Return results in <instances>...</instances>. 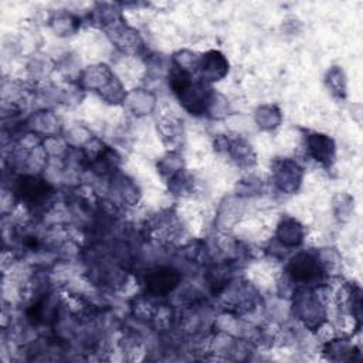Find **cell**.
I'll return each mask as SVG.
<instances>
[{
    "instance_id": "2",
    "label": "cell",
    "mask_w": 363,
    "mask_h": 363,
    "mask_svg": "<svg viewBox=\"0 0 363 363\" xmlns=\"http://www.w3.org/2000/svg\"><path fill=\"white\" fill-rule=\"evenodd\" d=\"M289 272L294 279L306 282L318 277L319 265L313 257L308 254H299L292 258L289 264Z\"/></svg>"
},
{
    "instance_id": "1",
    "label": "cell",
    "mask_w": 363,
    "mask_h": 363,
    "mask_svg": "<svg viewBox=\"0 0 363 363\" xmlns=\"http://www.w3.org/2000/svg\"><path fill=\"white\" fill-rule=\"evenodd\" d=\"M145 281H146V288L150 294L166 295L177 286L180 281V275L173 268L159 267L149 271Z\"/></svg>"
},
{
    "instance_id": "3",
    "label": "cell",
    "mask_w": 363,
    "mask_h": 363,
    "mask_svg": "<svg viewBox=\"0 0 363 363\" xmlns=\"http://www.w3.org/2000/svg\"><path fill=\"white\" fill-rule=\"evenodd\" d=\"M18 194L27 201H40L50 193V186L35 177H24L18 182Z\"/></svg>"
}]
</instances>
